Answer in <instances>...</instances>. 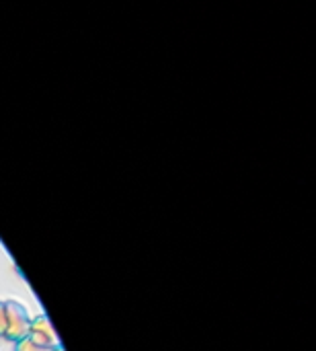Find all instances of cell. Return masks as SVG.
I'll list each match as a JSON object with an SVG mask.
<instances>
[{"label":"cell","mask_w":316,"mask_h":351,"mask_svg":"<svg viewBox=\"0 0 316 351\" xmlns=\"http://www.w3.org/2000/svg\"><path fill=\"white\" fill-rule=\"evenodd\" d=\"M51 351H64V348H62V346H58V348H53Z\"/></svg>","instance_id":"5b68a950"},{"label":"cell","mask_w":316,"mask_h":351,"mask_svg":"<svg viewBox=\"0 0 316 351\" xmlns=\"http://www.w3.org/2000/svg\"><path fill=\"white\" fill-rule=\"evenodd\" d=\"M14 351H51L49 348H43V346H37L35 341H31L29 337L21 339L14 343Z\"/></svg>","instance_id":"3957f363"},{"label":"cell","mask_w":316,"mask_h":351,"mask_svg":"<svg viewBox=\"0 0 316 351\" xmlns=\"http://www.w3.org/2000/svg\"><path fill=\"white\" fill-rule=\"evenodd\" d=\"M4 311H6V327H4L2 339L16 343L29 337V327H31L29 311L16 300H4Z\"/></svg>","instance_id":"6da1fadb"},{"label":"cell","mask_w":316,"mask_h":351,"mask_svg":"<svg viewBox=\"0 0 316 351\" xmlns=\"http://www.w3.org/2000/svg\"><path fill=\"white\" fill-rule=\"evenodd\" d=\"M4 327H6V311H4V302L0 300V339L4 335Z\"/></svg>","instance_id":"277c9868"},{"label":"cell","mask_w":316,"mask_h":351,"mask_svg":"<svg viewBox=\"0 0 316 351\" xmlns=\"http://www.w3.org/2000/svg\"><path fill=\"white\" fill-rule=\"evenodd\" d=\"M29 339H31V341H35L37 346L49 348V350H53V348L62 346V343H60V337H58V333H56V329L51 327V323H49L47 315H43V313H41L39 317L31 319Z\"/></svg>","instance_id":"7a4b0ae2"}]
</instances>
